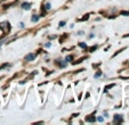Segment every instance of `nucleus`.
Returning a JSON list of instances; mask_svg holds the SVG:
<instances>
[{
    "label": "nucleus",
    "instance_id": "39448f33",
    "mask_svg": "<svg viewBox=\"0 0 129 125\" xmlns=\"http://www.w3.org/2000/svg\"><path fill=\"white\" fill-rule=\"evenodd\" d=\"M31 20H32V22H38V20H39V16H37V15H33Z\"/></svg>",
    "mask_w": 129,
    "mask_h": 125
},
{
    "label": "nucleus",
    "instance_id": "0eeeda50",
    "mask_svg": "<svg viewBox=\"0 0 129 125\" xmlns=\"http://www.w3.org/2000/svg\"><path fill=\"white\" fill-rule=\"evenodd\" d=\"M45 8H46L47 10H49L50 9V3L48 2V3H46V6H45Z\"/></svg>",
    "mask_w": 129,
    "mask_h": 125
},
{
    "label": "nucleus",
    "instance_id": "f257e3e1",
    "mask_svg": "<svg viewBox=\"0 0 129 125\" xmlns=\"http://www.w3.org/2000/svg\"><path fill=\"white\" fill-rule=\"evenodd\" d=\"M0 27L2 29L3 33H8V32H9L10 26H9V24H8V22H3V23H1V24H0Z\"/></svg>",
    "mask_w": 129,
    "mask_h": 125
},
{
    "label": "nucleus",
    "instance_id": "9d476101",
    "mask_svg": "<svg viewBox=\"0 0 129 125\" xmlns=\"http://www.w3.org/2000/svg\"><path fill=\"white\" fill-rule=\"evenodd\" d=\"M64 25H65V22H63V21H62V22H60V26H61V27L64 26Z\"/></svg>",
    "mask_w": 129,
    "mask_h": 125
},
{
    "label": "nucleus",
    "instance_id": "6e6552de",
    "mask_svg": "<svg viewBox=\"0 0 129 125\" xmlns=\"http://www.w3.org/2000/svg\"><path fill=\"white\" fill-rule=\"evenodd\" d=\"M65 60H66V62H71V60H72V56H67Z\"/></svg>",
    "mask_w": 129,
    "mask_h": 125
},
{
    "label": "nucleus",
    "instance_id": "423d86ee",
    "mask_svg": "<svg viewBox=\"0 0 129 125\" xmlns=\"http://www.w3.org/2000/svg\"><path fill=\"white\" fill-rule=\"evenodd\" d=\"M79 46L81 47V48H83V49H86V48H87V44H86V43H83V42H80Z\"/></svg>",
    "mask_w": 129,
    "mask_h": 125
},
{
    "label": "nucleus",
    "instance_id": "f8f14e48",
    "mask_svg": "<svg viewBox=\"0 0 129 125\" xmlns=\"http://www.w3.org/2000/svg\"><path fill=\"white\" fill-rule=\"evenodd\" d=\"M88 121H89V122H94V121H95V118H94V117H93V118H88Z\"/></svg>",
    "mask_w": 129,
    "mask_h": 125
},
{
    "label": "nucleus",
    "instance_id": "9b49d317",
    "mask_svg": "<svg viewBox=\"0 0 129 125\" xmlns=\"http://www.w3.org/2000/svg\"><path fill=\"white\" fill-rule=\"evenodd\" d=\"M98 122H104V118H103V117H98Z\"/></svg>",
    "mask_w": 129,
    "mask_h": 125
},
{
    "label": "nucleus",
    "instance_id": "1a4fd4ad",
    "mask_svg": "<svg viewBox=\"0 0 129 125\" xmlns=\"http://www.w3.org/2000/svg\"><path fill=\"white\" fill-rule=\"evenodd\" d=\"M121 15H127V16H129V11H121Z\"/></svg>",
    "mask_w": 129,
    "mask_h": 125
},
{
    "label": "nucleus",
    "instance_id": "f03ea898",
    "mask_svg": "<svg viewBox=\"0 0 129 125\" xmlns=\"http://www.w3.org/2000/svg\"><path fill=\"white\" fill-rule=\"evenodd\" d=\"M22 8H23L24 10H29L31 8V3H29V2H24V3H22Z\"/></svg>",
    "mask_w": 129,
    "mask_h": 125
},
{
    "label": "nucleus",
    "instance_id": "ddd939ff",
    "mask_svg": "<svg viewBox=\"0 0 129 125\" xmlns=\"http://www.w3.org/2000/svg\"><path fill=\"white\" fill-rule=\"evenodd\" d=\"M50 47V43H46V48H49Z\"/></svg>",
    "mask_w": 129,
    "mask_h": 125
},
{
    "label": "nucleus",
    "instance_id": "20e7f679",
    "mask_svg": "<svg viewBox=\"0 0 129 125\" xmlns=\"http://www.w3.org/2000/svg\"><path fill=\"white\" fill-rule=\"evenodd\" d=\"M122 121V117L120 115H116L114 116V122H121Z\"/></svg>",
    "mask_w": 129,
    "mask_h": 125
},
{
    "label": "nucleus",
    "instance_id": "7ed1b4c3",
    "mask_svg": "<svg viewBox=\"0 0 129 125\" xmlns=\"http://www.w3.org/2000/svg\"><path fill=\"white\" fill-rule=\"evenodd\" d=\"M36 58V55L34 53H30V55H27L26 57H25V60H29V62H31V60H33Z\"/></svg>",
    "mask_w": 129,
    "mask_h": 125
}]
</instances>
